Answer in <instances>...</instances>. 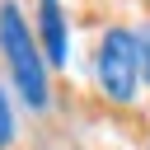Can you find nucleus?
I'll list each match as a JSON object with an SVG mask.
<instances>
[{"mask_svg":"<svg viewBox=\"0 0 150 150\" xmlns=\"http://www.w3.org/2000/svg\"><path fill=\"white\" fill-rule=\"evenodd\" d=\"M38 47H42L47 66L70 61V23H66L61 0H38Z\"/></svg>","mask_w":150,"mask_h":150,"instance_id":"nucleus-3","label":"nucleus"},{"mask_svg":"<svg viewBox=\"0 0 150 150\" xmlns=\"http://www.w3.org/2000/svg\"><path fill=\"white\" fill-rule=\"evenodd\" d=\"M94 80L112 103H131L141 84V47L136 28H108L94 47Z\"/></svg>","mask_w":150,"mask_h":150,"instance_id":"nucleus-2","label":"nucleus"},{"mask_svg":"<svg viewBox=\"0 0 150 150\" xmlns=\"http://www.w3.org/2000/svg\"><path fill=\"white\" fill-rule=\"evenodd\" d=\"M0 56H5V66H9V80H14V89H19V98L28 103V112H47V103H52V80H47V56H42V47H38V33L28 28V19H23V9L14 5V0H5L0 5Z\"/></svg>","mask_w":150,"mask_h":150,"instance_id":"nucleus-1","label":"nucleus"},{"mask_svg":"<svg viewBox=\"0 0 150 150\" xmlns=\"http://www.w3.org/2000/svg\"><path fill=\"white\" fill-rule=\"evenodd\" d=\"M14 131H19V122H14V103H9V94H5V84H0V150L14 145Z\"/></svg>","mask_w":150,"mask_h":150,"instance_id":"nucleus-4","label":"nucleus"},{"mask_svg":"<svg viewBox=\"0 0 150 150\" xmlns=\"http://www.w3.org/2000/svg\"><path fill=\"white\" fill-rule=\"evenodd\" d=\"M136 47H141V80L150 84V19L136 28Z\"/></svg>","mask_w":150,"mask_h":150,"instance_id":"nucleus-5","label":"nucleus"}]
</instances>
